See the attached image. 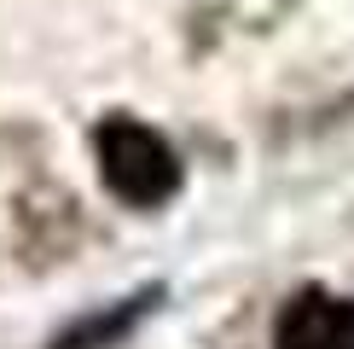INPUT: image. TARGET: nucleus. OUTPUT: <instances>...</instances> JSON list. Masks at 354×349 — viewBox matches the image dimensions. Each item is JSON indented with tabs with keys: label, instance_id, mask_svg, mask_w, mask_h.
I'll list each match as a JSON object with an SVG mask.
<instances>
[{
	"label": "nucleus",
	"instance_id": "nucleus-1",
	"mask_svg": "<svg viewBox=\"0 0 354 349\" xmlns=\"http://www.w3.org/2000/svg\"><path fill=\"white\" fill-rule=\"evenodd\" d=\"M93 152H99V181H105L122 204H134V210H157V204H169L174 186H180V157H174V145L157 134V128L134 123V116H105L99 134H93Z\"/></svg>",
	"mask_w": 354,
	"mask_h": 349
},
{
	"label": "nucleus",
	"instance_id": "nucleus-2",
	"mask_svg": "<svg viewBox=\"0 0 354 349\" xmlns=\"http://www.w3.org/2000/svg\"><path fill=\"white\" fill-rule=\"evenodd\" d=\"M273 349H354V297L297 291L273 320Z\"/></svg>",
	"mask_w": 354,
	"mask_h": 349
}]
</instances>
